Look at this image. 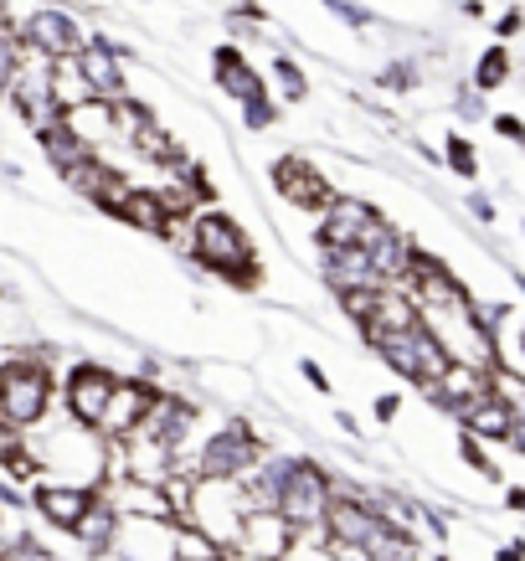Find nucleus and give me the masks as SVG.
Returning a JSON list of instances; mask_svg holds the SVG:
<instances>
[{"instance_id":"c9c22d12","label":"nucleus","mask_w":525,"mask_h":561,"mask_svg":"<svg viewBox=\"0 0 525 561\" xmlns=\"http://www.w3.org/2000/svg\"><path fill=\"white\" fill-rule=\"evenodd\" d=\"M494 32H500V36H521L525 32V16H521V11H505V16L494 21Z\"/></svg>"},{"instance_id":"5701e85b","label":"nucleus","mask_w":525,"mask_h":561,"mask_svg":"<svg viewBox=\"0 0 525 561\" xmlns=\"http://www.w3.org/2000/svg\"><path fill=\"white\" fill-rule=\"evenodd\" d=\"M269 78H273V99L278 103H305L309 99V72L288 57V51H273V62H269Z\"/></svg>"},{"instance_id":"4be33fe9","label":"nucleus","mask_w":525,"mask_h":561,"mask_svg":"<svg viewBox=\"0 0 525 561\" xmlns=\"http://www.w3.org/2000/svg\"><path fill=\"white\" fill-rule=\"evenodd\" d=\"M464 423V433H475V438H484V443H505L510 438V423H515V412L494 397V387H490V397L484 402H475V408L458 417Z\"/></svg>"},{"instance_id":"7c9ffc66","label":"nucleus","mask_w":525,"mask_h":561,"mask_svg":"<svg viewBox=\"0 0 525 561\" xmlns=\"http://www.w3.org/2000/svg\"><path fill=\"white\" fill-rule=\"evenodd\" d=\"M494 135L510 139V145H525V119H515V114H494Z\"/></svg>"},{"instance_id":"9b49d317","label":"nucleus","mask_w":525,"mask_h":561,"mask_svg":"<svg viewBox=\"0 0 525 561\" xmlns=\"http://www.w3.org/2000/svg\"><path fill=\"white\" fill-rule=\"evenodd\" d=\"M119 463H124V479H139V484H166L181 459L166 438H150V433H129L119 438Z\"/></svg>"},{"instance_id":"c85d7f7f","label":"nucleus","mask_w":525,"mask_h":561,"mask_svg":"<svg viewBox=\"0 0 525 561\" xmlns=\"http://www.w3.org/2000/svg\"><path fill=\"white\" fill-rule=\"evenodd\" d=\"M458 454H464V463L475 469V474L484 479H500V463L484 454V438H475V433H458Z\"/></svg>"},{"instance_id":"cd10ccee","label":"nucleus","mask_w":525,"mask_h":561,"mask_svg":"<svg viewBox=\"0 0 525 561\" xmlns=\"http://www.w3.org/2000/svg\"><path fill=\"white\" fill-rule=\"evenodd\" d=\"M320 5L340 21V26H351V32H372V26H376V16L361 5V0H320Z\"/></svg>"},{"instance_id":"393cba45","label":"nucleus","mask_w":525,"mask_h":561,"mask_svg":"<svg viewBox=\"0 0 525 561\" xmlns=\"http://www.w3.org/2000/svg\"><path fill=\"white\" fill-rule=\"evenodd\" d=\"M510 72H515L510 47H484L479 51V62H475V93H494V88H505Z\"/></svg>"},{"instance_id":"0eeeda50","label":"nucleus","mask_w":525,"mask_h":561,"mask_svg":"<svg viewBox=\"0 0 525 561\" xmlns=\"http://www.w3.org/2000/svg\"><path fill=\"white\" fill-rule=\"evenodd\" d=\"M88 42L83 21L72 16L68 5H57V0H36L32 11L21 16V47L42 51V57H72V51Z\"/></svg>"},{"instance_id":"f3484780","label":"nucleus","mask_w":525,"mask_h":561,"mask_svg":"<svg viewBox=\"0 0 525 561\" xmlns=\"http://www.w3.org/2000/svg\"><path fill=\"white\" fill-rule=\"evenodd\" d=\"M114 526H119V511L109 505V494H103V490H93L88 511L78 515V526H72V541H78V551L93 561V557H103V551H109V541H114Z\"/></svg>"},{"instance_id":"ea45409f","label":"nucleus","mask_w":525,"mask_h":561,"mask_svg":"<svg viewBox=\"0 0 525 561\" xmlns=\"http://www.w3.org/2000/svg\"><path fill=\"white\" fill-rule=\"evenodd\" d=\"M515 351H521V360H525V320H521V335H515Z\"/></svg>"},{"instance_id":"b1692460","label":"nucleus","mask_w":525,"mask_h":561,"mask_svg":"<svg viewBox=\"0 0 525 561\" xmlns=\"http://www.w3.org/2000/svg\"><path fill=\"white\" fill-rule=\"evenodd\" d=\"M238 108H242V135H269L273 124L284 119V103L273 99L269 88H263V93H253V99H242Z\"/></svg>"},{"instance_id":"412c9836","label":"nucleus","mask_w":525,"mask_h":561,"mask_svg":"<svg viewBox=\"0 0 525 561\" xmlns=\"http://www.w3.org/2000/svg\"><path fill=\"white\" fill-rule=\"evenodd\" d=\"M47 93L52 103L68 114V108H78V103L93 99V88H88V78L78 72V57H52L47 62Z\"/></svg>"},{"instance_id":"6e6552de","label":"nucleus","mask_w":525,"mask_h":561,"mask_svg":"<svg viewBox=\"0 0 525 561\" xmlns=\"http://www.w3.org/2000/svg\"><path fill=\"white\" fill-rule=\"evenodd\" d=\"M381 221H387V217H381L366 196H345V191H335V196H330V206L320 211L315 242H320V248H361V242L372 238Z\"/></svg>"},{"instance_id":"c756f323","label":"nucleus","mask_w":525,"mask_h":561,"mask_svg":"<svg viewBox=\"0 0 525 561\" xmlns=\"http://www.w3.org/2000/svg\"><path fill=\"white\" fill-rule=\"evenodd\" d=\"M16 72H21V36H0V103L16 88Z\"/></svg>"},{"instance_id":"7ed1b4c3","label":"nucleus","mask_w":525,"mask_h":561,"mask_svg":"<svg viewBox=\"0 0 525 561\" xmlns=\"http://www.w3.org/2000/svg\"><path fill=\"white\" fill-rule=\"evenodd\" d=\"M248 511H253V505H248V490H242V479H212V474H196V484H191V500H186V515H181L175 526L202 530L206 541L227 551Z\"/></svg>"},{"instance_id":"a878e982","label":"nucleus","mask_w":525,"mask_h":561,"mask_svg":"<svg viewBox=\"0 0 525 561\" xmlns=\"http://www.w3.org/2000/svg\"><path fill=\"white\" fill-rule=\"evenodd\" d=\"M443 165L454 175H464V181H475L479 175V150L469 145V135H448L443 139Z\"/></svg>"},{"instance_id":"39448f33","label":"nucleus","mask_w":525,"mask_h":561,"mask_svg":"<svg viewBox=\"0 0 525 561\" xmlns=\"http://www.w3.org/2000/svg\"><path fill=\"white\" fill-rule=\"evenodd\" d=\"M335 494V474L320 459H288L284 479H278V515L288 526H324V505Z\"/></svg>"},{"instance_id":"a19ab883","label":"nucleus","mask_w":525,"mask_h":561,"mask_svg":"<svg viewBox=\"0 0 525 561\" xmlns=\"http://www.w3.org/2000/svg\"><path fill=\"white\" fill-rule=\"evenodd\" d=\"M206 561H227V551H221V557H206Z\"/></svg>"},{"instance_id":"1a4fd4ad","label":"nucleus","mask_w":525,"mask_h":561,"mask_svg":"<svg viewBox=\"0 0 525 561\" xmlns=\"http://www.w3.org/2000/svg\"><path fill=\"white\" fill-rule=\"evenodd\" d=\"M269 181H273V191H278L288 206L315 211V217H320L324 206H330V196H335L330 175H324L320 165H309L305 154H278V160L269 165Z\"/></svg>"},{"instance_id":"aec40b11","label":"nucleus","mask_w":525,"mask_h":561,"mask_svg":"<svg viewBox=\"0 0 525 561\" xmlns=\"http://www.w3.org/2000/svg\"><path fill=\"white\" fill-rule=\"evenodd\" d=\"M36 145H42V154H47V165H52L57 175H68L72 165H83L88 154H99V150H88L83 139L72 135V129H68L62 119L47 124V129H36Z\"/></svg>"},{"instance_id":"e433bc0d","label":"nucleus","mask_w":525,"mask_h":561,"mask_svg":"<svg viewBox=\"0 0 525 561\" xmlns=\"http://www.w3.org/2000/svg\"><path fill=\"white\" fill-rule=\"evenodd\" d=\"M494 561H525V541H510L494 551Z\"/></svg>"},{"instance_id":"f257e3e1","label":"nucleus","mask_w":525,"mask_h":561,"mask_svg":"<svg viewBox=\"0 0 525 561\" xmlns=\"http://www.w3.org/2000/svg\"><path fill=\"white\" fill-rule=\"evenodd\" d=\"M191 263L202 273H217L221 284L232 289H258V253H253V238L242 232V221L221 206H196L191 211Z\"/></svg>"},{"instance_id":"ddd939ff","label":"nucleus","mask_w":525,"mask_h":561,"mask_svg":"<svg viewBox=\"0 0 525 561\" xmlns=\"http://www.w3.org/2000/svg\"><path fill=\"white\" fill-rule=\"evenodd\" d=\"M423 391L433 397V402H438L443 412L464 417V412L475 408V402H484V397H490V371H479V366H464V360H448L438 381H427Z\"/></svg>"},{"instance_id":"9d476101","label":"nucleus","mask_w":525,"mask_h":561,"mask_svg":"<svg viewBox=\"0 0 525 561\" xmlns=\"http://www.w3.org/2000/svg\"><path fill=\"white\" fill-rule=\"evenodd\" d=\"M288 541H294V526H288L278 511H263V505H253V511L242 515L238 536H232V546H227V557H263V561H284Z\"/></svg>"},{"instance_id":"a211bd4d","label":"nucleus","mask_w":525,"mask_h":561,"mask_svg":"<svg viewBox=\"0 0 525 561\" xmlns=\"http://www.w3.org/2000/svg\"><path fill=\"white\" fill-rule=\"evenodd\" d=\"M62 124L83 139L88 150H109V145H114V103H109V99L78 103V108H68V114H62Z\"/></svg>"},{"instance_id":"f8f14e48","label":"nucleus","mask_w":525,"mask_h":561,"mask_svg":"<svg viewBox=\"0 0 525 561\" xmlns=\"http://www.w3.org/2000/svg\"><path fill=\"white\" fill-rule=\"evenodd\" d=\"M150 391H155V387L145 381V376H119L93 427H99L103 438H129V433L139 427V417H145V402H150Z\"/></svg>"},{"instance_id":"423d86ee","label":"nucleus","mask_w":525,"mask_h":561,"mask_svg":"<svg viewBox=\"0 0 525 561\" xmlns=\"http://www.w3.org/2000/svg\"><path fill=\"white\" fill-rule=\"evenodd\" d=\"M114 381H119V371L114 366H103V360L93 356H78L62 371V381H57V408L68 412L72 423H99L103 402H109V391H114Z\"/></svg>"},{"instance_id":"2f4dec72","label":"nucleus","mask_w":525,"mask_h":561,"mask_svg":"<svg viewBox=\"0 0 525 561\" xmlns=\"http://www.w3.org/2000/svg\"><path fill=\"white\" fill-rule=\"evenodd\" d=\"M21 448H26V433L11 423H0V463L11 459V454H21Z\"/></svg>"},{"instance_id":"4c0bfd02","label":"nucleus","mask_w":525,"mask_h":561,"mask_svg":"<svg viewBox=\"0 0 525 561\" xmlns=\"http://www.w3.org/2000/svg\"><path fill=\"white\" fill-rule=\"evenodd\" d=\"M505 505L515 515H525V490H521V484H510V490H505Z\"/></svg>"},{"instance_id":"bb28decb","label":"nucleus","mask_w":525,"mask_h":561,"mask_svg":"<svg viewBox=\"0 0 525 561\" xmlns=\"http://www.w3.org/2000/svg\"><path fill=\"white\" fill-rule=\"evenodd\" d=\"M376 83L387 88V93H412V88L423 83V68H418V62H412V57L402 51V57H391L387 68L376 72Z\"/></svg>"},{"instance_id":"f03ea898","label":"nucleus","mask_w":525,"mask_h":561,"mask_svg":"<svg viewBox=\"0 0 525 561\" xmlns=\"http://www.w3.org/2000/svg\"><path fill=\"white\" fill-rule=\"evenodd\" d=\"M57 408V371H52V351L42 345H21L0 360V423L36 427Z\"/></svg>"},{"instance_id":"2eb2a0df","label":"nucleus","mask_w":525,"mask_h":561,"mask_svg":"<svg viewBox=\"0 0 525 561\" xmlns=\"http://www.w3.org/2000/svg\"><path fill=\"white\" fill-rule=\"evenodd\" d=\"M320 278L330 294H351V289H381V273L372 268L366 248H320Z\"/></svg>"},{"instance_id":"dca6fc26","label":"nucleus","mask_w":525,"mask_h":561,"mask_svg":"<svg viewBox=\"0 0 525 561\" xmlns=\"http://www.w3.org/2000/svg\"><path fill=\"white\" fill-rule=\"evenodd\" d=\"M212 83H217V93H227L232 103L253 99V93H263V72L248 62V51L238 47V42H221L217 51H212Z\"/></svg>"},{"instance_id":"72a5a7b5","label":"nucleus","mask_w":525,"mask_h":561,"mask_svg":"<svg viewBox=\"0 0 525 561\" xmlns=\"http://www.w3.org/2000/svg\"><path fill=\"white\" fill-rule=\"evenodd\" d=\"M299 371H305V381H309V387H315V391H324V397H330V376H324V366H320V360H299Z\"/></svg>"},{"instance_id":"473e14b6","label":"nucleus","mask_w":525,"mask_h":561,"mask_svg":"<svg viewBox=\"0 0 525 561\" xmlns=\"http://www.w3.org/2000/svg\"><path fill=\"white\" fill-rule=\"evenodd\" d=\"M227 16H238V21H248V26H269V11L258 5V0H238Z\"/></svg>"},{"instance_id":"f704fd0d","label":"nucleus","mask_w":525,"mask_h":561,"mask_svg":"<svg viewBox=\"0 0 525 561\" xmlns=\"http://www.w3.org/2000/svg\"><path fill=\"white\" fill-rule=\"evenodd\" d=\"M397 412H402V397H397V391H387V397H376V423H391Z\"/></svg>"},{"instance_id":"20e7f679","label":"nucleus","mask_w":525,"mask_h":561,"mask_svg":"<svg viewBox=\"0 0 525 561\" xmlns=\"http://www.w3.org/2000/svg\"><path fill=\"white\" fill-rule=\"evenodd\" d=\"M263 448H269V443L258 438V427L248 423V417H232V423H221L217 433H202V443L181 459V469L212 474V479H242L263 459Z\"/></svg>"},{"instance_id":"58836bf2","label":"nucleus","mask_w":525,"mask_h":561,"mask_svg":"<svg viewBox=\"0 0 525 561\" xmlns=\"http://www.w3.org/2000/svg\"><path fill=\"white\" fill-rule=\"evenodd\" d=\"M335 423H340V433H351V438H361V423L351 417V412H335Z\"/></svg>"},{"instance_id":"4468645a","label":"nucleus","mask_w":525,"mask_h":561,"mask_svg":"<svg viewBox=\"0 0 525 561\" xmlns=\"http://www.w3.org/2000/svg\"><path fill=\"white\" fill-rule=\"evenodd\" d=\"M88 500H93V490L57 484V479H36L32 490H26V505H32L52 530H68V536H72V526H78V515L88 511Z\"/></svg>"},{"instance_id":"6ab92c4d","label":"nucleus","mask_w":525,"mask_h":561,"mask_svg":"<svg viewBox=\"0 0 525 561\" xmlns=\"http://www.w3.org/2000/svg\"><path fill=\"white\" fill-rule=\"evenodd\" d=\"M114 217L129 221V227L145 232V238H160V232H166V221H170V211H166V202L155 196V186H129V196L119 202Z\"/></svg>"}]
</instances>
